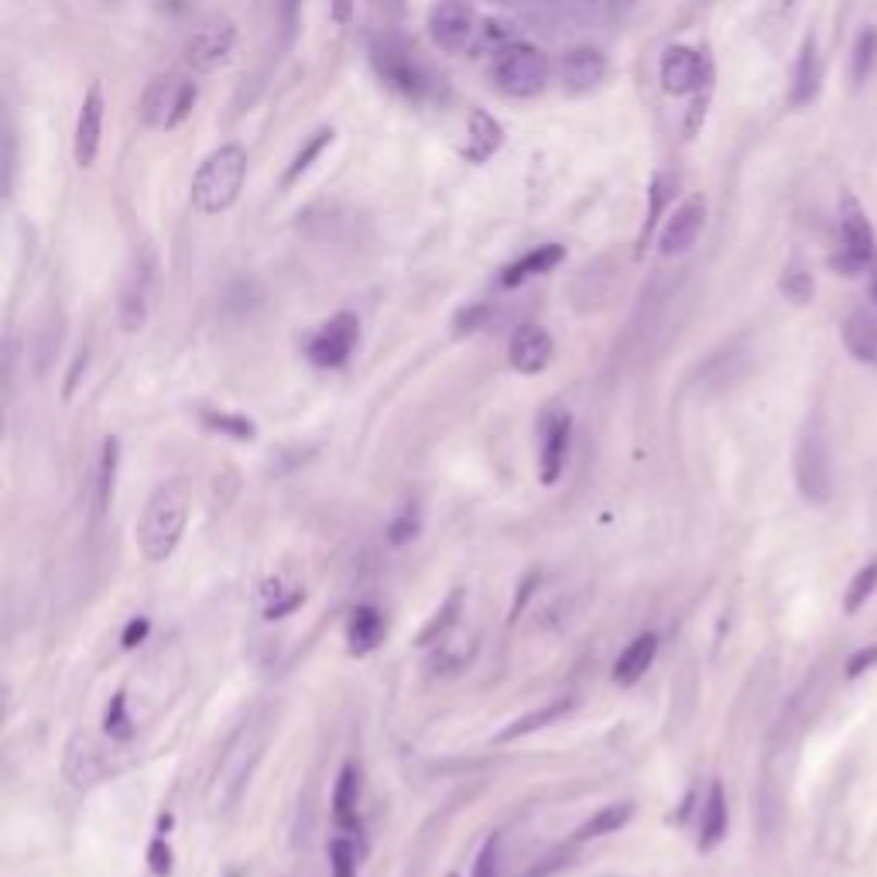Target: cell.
I'll return each instance as SVG.
<instances>
[{
    "label": "cell",
    "mask_w": 877,
    "mask_h": 877,
    "mask_svg": "<svg viewBox=\"0 0 877 877\" xmlns=\"http://www.w3.org/2000/svg\"><path fill=\"white\" fill-rule=\"evenodd\" d=\"M655 655H658V637L655 634H637L634 642L621 651V658L613 661V679H618L621 685H634L651 669Z\"/></svg>",
    "instance_id": "603a6c76"
},
{
    "label": "cell",
    "mask_w": 877,
    "mask_h": 877,
    "mask_svg": "<svg viewBox=\"0 0 877 877\" xmlns=\"http://www.w3.org/2000/svg\"><path fill=\"white\" fill-rule=\"evenodd\" d=\"M727 833V795L720 785L709 789L706 795V809H703V829H699V846L703 850H714Z\"/></svg>",
    "instance_id": "f1b7e54d"
},
{
    "label": "cell",
    "mask_w": 877,
    "mask_h": 877,
    "mask_svg": "<svg viewBox=\"0 0 877 877\" xmlns=\"http://www.w3.org/2000/svg\"><path fill=\"white\" fill-rule=\"evenodd\" d=\"M874 257V230H870V220L864 206L853 199V196H843V206H840V251L829 257V268L843 278H853L867 268V260Z\"/></svg>",
    "instance_id": "52a82bcc"
},
{
    "label": "cell",
    "mask_w": 877,
    "mask_h": 877,
    "mask_svg": "<svg viewBox=\"0 0 877 877\" xmlns=\"http://www.w3.org/2000/svg\"><path fill=\"white\" fill-rule=\"evenodd\" d=\"M361 340V319L353 313H340L333 316L326 326H319V333L309 340L305 353H309V361L322 370H333V367H343L350 361L353 346Z\"/></svg>",
    "instance_id": "30bf717a"
},
{
    "label": "cell",
    "mask_w": 877,
    "mask_h": 877,
    "mask_svg": "<svg viewBox=\"0 0 877 877\" xmlns=\"http://www.w3.org/2000/svg\"><path fill=\"white\" fill-rule=\"evenodd\" d=\"M357 805H361V775L353 765H346L333 789V819L340 829H357Z\"/></svg>",
    "instance_id": "d4e9b609"
},
{
    "label": "cell",
    "mask_w": 877,
    "mask_h": 877,
    "mask_svg": "<svg viewBox=\"0 0 877 877\" xmlns=\"http://www.w3.org/2000/svg\"><path fill=\"white\" fill-rule=\"evenodd\" d=\"M260 751H265V727H260L257 720L244 723L230 738L227 751L220 754L217 771H212L209 795H206L212 816H223L236 805V799H241V792L247 789L254 765L260 762Z\"/></svg>",
    "instance_id": "7a4b0ae2"
},
{
    "label": "cell",
    "mask_w": 877,
    "mask_h": 877,
    "mask_svg": "<svg viewBox=\"0 0 877 877\" xmlns=\"http://www.w3.org/2000/svg\"><path fill=\"white\" fill-rule=\"evenodd\" d=\"M65 775L73 785H93V781H100L103 775V762H100V751L93 747L86 738H76L65 751Z\"/></svg>",
    "instance_id": "484cf974"
},
{
    "label": "cell",
    "mask_w": 877,
    "mask_h": 877,
    "mask_svg": "<svg viewBox=\"0 0 877 877\" xmlns=\"http://www.w3.org/2000/svg\"><path fill=\"white\" fill-rule=\"evenodd\" d=\"M148 864H151L155 874H169L172 870V850H169V843H165L161 837L148 850Z\"/></svg>",
    "instance_id": "60d3db41"
},
{
    "label": "cell",
    "mask_w": 877,
    "mask_h": 877,
    "mask_svg": "<svg viewBox=\"0 0 877 877\" xmlns=\"http://www.w3.org/2000/svg\"><path fill=\"white\" fill-rule=\"evenodd\" d=\"M877 62V28H864L857 45H853V65H850V73H853V83L864 86L867 76H870V69Z\"/></svg>",
    "instance_id": "1f68e13d"
},
{
    "label": "cell",
    "mask_w": 877,
    "mask_h": 877,
    "mask_svg": "<svg viewBox=\"0 0 877 877\" xmlns=\"http://www.w3.org/2000/svg\"><path fill=\"white\" fill-rule=\"evenodd\" d=\"M188 511H193V501H188L185 484L172 480L161 484L151 497L145 511H141L137 521V549L148 562H165L185 535L188 525Z\"/></svg>",
    "instance_id": "6da1fadb"
},
{
    "label": "cell",
    "mask_w": 877,
    "mask_h": 877,
    "mask_svg": "<svg viewBox=\"0 0 877 877\" xmlns=\"http://www.w3.org/2000/svg\"><path fill=\"white\" fill-rule=\"evenodd\" d=\"M607 80V59L597 49H573L562 59V83L569 93H594Z\"/></svg>",
    "instance_id": "e0dca14e"
},
{
    "label": "cell",
    "mask_w": 877,
    "mask_h": 877,
    "mask_svg": "<svg viewBox=\"0 0 877 877\" xmlns=\"http://www.w3.org/2000/svg\"><path fill=\"white\" fill-rule=\"evenodd\" d=\"M843 346L853 361L877 367V316L867 309H853L843 322Z\"/></svg>",
    "instance_id": "ffe728a7"
},
{
    "label": "cell",
    "mask_w": 877,
    "mask_h": 877,
    "mask_svg": "<svg viewBox=\"0 0 877 877\" xmlns=\"http://www.w3.org/2000/svg\"><path fill=\"white\" fill-rule=\"evenodd\" d=\"M103 89L100 83H93L86 100L80 107V121H76V141H73V158L80 169H89L100 155V137H103Z\"/></svg>",
    "instance_id": "5bb4252c"
},
{
    "label": "cell",
    "mask_w": 877,
    "mask_h": 877,
    "mask_svg": "<svg viewBox=\"0 0 877 877\" xmlns=\"http://www.w3.org/2000/svg\"><path fill=\"white\" fill-rule=\"evenodd\" d=\"M634 816V802H613V805H604V809H597L594 816H589L583 826H580V833L576 840H597V837H610V833H618V829H624Z\"/></svg>",
    "instance_id": "4316f807"
},
{
    "label": "cell",
    "mask_w": 877,
    "mask_h": 877,
    "mask_svg": "<svg viewBox=\"0 0 877 877\" xmlns=\"http://www.w3.org/2000/svg\"><path fill=\"white\" fill-rule=\"evenodd\" d=\"M490 80L494 86L508 93L514 100H528L549 86V59H545L535 45L514 41L497 49L494 65H490Z\"/></svg>",
    "instance_id": "5b68a950"
},
{
    "label": "cell",
    "mask_w": 877,
    "mask_h": 877,
    "mask_svg": "<svg viewBox=\"0 0 877 877\" xmlns=\"http://www.w3.org/2000/svg\"><path fill=\"white\" fill-rule=\"evenodd\" d=\"M714 83V65L699 49L690 45H672V49L661 56V89L669 97H690V93L709 89Z\"/></svg>",
    "instance_id": "ba28073f"
},
{
    "label": "cell",
    "mask_w": 877,
    "mask_h": 877,
    "mask_svg": "<svg viewBox=\"0 0 877 877\" xmlns=\"http://www.w3.org/2000/svg\"><path fill=\"white\" fill-rule=\"evenodd\" d=\"M569 436H573V422L569 415H552L545 422V436H541V484H556L559 473L565 466V453H569Z\"/></svg>",
    "instance_id": "ac0fdd59"
},
{
    "label": "cell",
    "mask_w": 877,
    "mask_h": 877,
    "mask_svg": "<svg viewBox=\"0 0 877 877\" xmlns=\"http://www.w3.org/2000/svg\"><path fill=\"white\" fill-rule=\"evenodd\" d=\"M562 257H565L562 244H541V247L528 251L525 257H517L514 265H508L504 275H501V284H504V289H517V284H525V281H532L538 275H549Z\"/></svg>",
    "instance_id": "44dd1931"
},
{
    "label": "cell",
    "mask_w": 877,
    "mask_h": 877,
    "mask_svg": "<svg viewBox=\"0 0 877 877\" xmlns=\"http://www.w3.org/2000/svg\"><path fill=\"white\" fill-rule=\"evenodd\" d=\"M501 145H504V127L497 124L487 110H473L470 127H466V148H463L466 161L484 165L501 151Z\"/></svg>",
    "instance_id": "d6986e66"
},
{
    "label": "cell",
    "mask_w": 877,
    "mask_h": 877,
    "mask_svg": "<svg viewBox=\"0 0 877 877\" xmlns=\"http://www.w3.org/2000/svg\"><path fill=\"white\" fill-rule=\"evenodd\" d=\"M353 14V0H333V17L340 21V25H346Z\"/></svg>",
    "instance_id": "f6af8a7d"
},
{
    "label": "cell",
    "mask_w": 877,
    "mask_h": 877,
    "mask_svg": "<svg viewBox=\"0 0 877 877\" xmlns=\"http://www.w3.org/2000/svg\"><path fill=\"white\" fill-rule=\"evenodd\" d=\"M456 613H460V594H453V597H449V600H446V607H442V610L436 613V621H433L429 628H425V634H422V645H429L436 634L449 631V624H453V621H456Z\"/></svg>",
    "instance_id": "f35d334b"
},
{
    "label": "cell",
    "mask_w": 877,
    "mask_h": 877,
    "mask_svg": "<svg viewBox=\"0 0 877 877\" xmlns=\"http://www.w3.org/2000/svg\"><path fill=\"white\" fill-rule=\"evenodd\" d=\"M151 281H155V254L145 247V251L134 254L131 268L124 275V289H121V322H124L127 333H137L148 319Z\"/></svg>",
    "instance_id": "7c38bea8"
},
{
    "label": "cell",
    "mask_w": 877,
    "mask_h": 877,
    "mask_svg": "<svg viewBox=\"0 0 877 877\" xmlns=\"http://www.w3.org/2000/svg\"><path fill=\"white\" fill-rule=\"evenodd\" d=\"M103 730L110 733V738H117V741H127V738H134V717L127 714V696L124 693H117L113 699H110V706H107V714H103Z\"/></svg>",
    "instance_id": "836d02e7"
},
{
    "label": "cell",
    "mask_w": 877,
    "mask_h": 877,
    "mask_svg": "<svg viewBox=\"0 0 877 877\" xmlns=\"http://www.w3.org/2000/svg\"><path fill=\"white\" fill-rule=\"evenodd\" d=\"M877 666V645H870L867 651H857L853 655L850 661H846V675L850 679H857L861 672H867V669H874Z\"/></svg>",
    "instance_id": "7bdbcfd3"
},
{
    "label": "cell",
    "mask_w": 877,
    "mask_h": 877,
    "mask_svg": "<svg viewBox=\"0 0 877 877\" xmlns=\"http://www.w3.org/2000/svg\"><path fill=\"white\" fill-rule=\"evenodd\" d=\"M329 145H333V131H329V127L316 131V134H313V141H305V148H302V151H299V155L292 158V165H289V172H284V185H292V182H299V179H302L305 172H309V169H313V161H316V158H319V155H322V151H326Z\"/></svg>",
    "instance_id": "f546056e"
},
{
    "label": "cell",
    "mask_w": 877,
    "mask_h": 877,
    "mask_svg": "<svg viewBox=\"0 0 877 877\" xmlns=\"http://www.w3.org/2000/svg\"><path fill=\"white\" fill-rule=\"evenodd\" d=\"M357 846H353L350 837H337L329 843V874L333 877H357Z\"/></svg>",
    "instance_id": "e575fe53"
},
{
    "label": "cell",
    "mask_w": 877,
    "mask_h": 877,
    "mask_svg": "<svg viewBox=\"0 0 877 877\" xmlns=\"http://www.w3.org/2000/svg\"><path fill=\"white\" fill-rule=\"evenodd\" d=\"M573 706H576L573 696H559V699H552V703H545V706L532 709V714L511 720L501 733H497V741H517V738H528V733H535V730L552 727V723H559L562 717L573 714Z\"/></svg>",
    "instance_id": "7402d4cb"
},
{
    "label": "cell",
    "mask_w": 877,
    "mask_h": 877,
    "mask_svg": "<svg viewBox=\"0 0 877 877\" xmlns=\"http://www.w3.org/2000/svg\"><path fill=\"white\" fill-rule=\"evenodd\" d=\"M874 589H877V559L867 562V565L861 569V573L853 576V583H850V589H846V597H843V610H846V613H857V610L870 600Z\"/></svg>",
    "instance_id": "d6a6232c"
},
{
    "label": "cell",
    "mask_w": 877,
    "mask_h": 877,
    "mask_svg": "<svg viewBox=\"0 0 877 877\" xmlns=\"http://www.w3.org/2000/svg\"><path fill=\"white\" fill-rule=\"evenodd\" d=\"M374 65H377V73H381V80L391 89H398L401 97H409V100L429 97V89H433L429 73H425V69L405 49H398V45H377Z\"/></svg>",
    "instance_id": "8fae6325"
},
{
    "label": "cell",
    "mask_w": 877,
    "mask_h": 877,
    "mask_svg": "<svg viewBox=\"0 0 877 877\" xmlns=\"http://www.w3.org/2000/svg\"><path fill=\"white\" fill-rule=\"evenodd\" d=\"M508 357H511V367L517 374H541L552 361V337L545 333L541 326H532V322L521 326L517 333L511 337Z\"/></svg>",
    "instance_id": "2e32d148"
},
{
    "label": "cell",
    "mask_w": 877,
    "mask_h": 877,
    "mask_svg": "<svg viewBox=\"0 0 877 877\" xmlns=\"http://www.w3.org/2000/svg\"><path fill=\"white\" fill-rule=\"evenodd\" d=\"M148 618H134L131 624H127V631H124V648H137L141 642H145L148 637Z\"/></svg>",
    "instance_id": "ee69618b"
},
{
    "label": "cell",
    "mask_w": 877,
    "mask_h": 877,
    "mask_svg": "<svg viewBox=\"0 0 877 877\" xmlns=\"http://www.w3.org/2000/svg\"><path fill=\"white\" fill-rule=\"evenodd\" d=\"M470 877H501V840L490 837L484 843V850L473 861V874Z\"/></svg>",
    "instance_id": "74e56055"
},
{
    "label": "cell",
    "mask_w": 877,
    "mask_h": 877,
    "mask_svg": "<svg viewBox=\"0 0 877 877\" xmlns=\"http://www.w3.org/2000/svg\"><path fill=\"white\" fill-rule=\"evenodd\" d=\"M415 532H418V521L412 517V511H401V517H398L394 525H391V541H394V545H401V541L415 538Z\"/></svg>",
    "instance_id": "b9f144b4"
},
{
    "label": "cell",
    "mask_w": 877,
    "mask_h": 877,
    "mask_svg": "<svg viewBox=\"0 0 877 877\" xmlns=\"http://www.w3.org/2000/svg\"><path fill=\"white\" fill-rule=\"evenodd\" d=\"M870 299H874V305H877V278L870 281Z\"/></svg>",
    "instance_id": "bcb514c9"
},
{
    "label": "cell",
    "mask_w": 877,
    "mask_h": 877,
    "mask_svg": "<svg viewBox=\"0 0 877 877\" xmlns=\"http://www.w3.org/2000/svg\"><path fill=\"white\" fill-rule=\"evenodd\" d=\"M703 223H706V203L699 196H693L690 203L672 212V220L666 223V230H661V236H658V251L666 257L693 251L699 233H703Z\"/></svg>",
    "instance_id": "9a60e30c"
},
{
    "label": "cell",
    "mask_w": 877,
    "mask_h": 877,
    "mask_svg": "<svg viewBox=\"0 0 877 877\" xmlns=\"http://www.w3.org/2000/svg\"><path fill=\"white\" fill-rule=\"evenodd\" d=\"M781 295H785L789 302H795V305H805L813 299V271L802 265L799 257H792V265L781 271Z\"/></svg>",
    "instance_id": "4dcf8cb0"
},
{
    "label": "cell",
    "mask_w": 877,
    "mask_h": 877,
    "mask_svg": "<svg viewBox=\"0 0 877 877\" xmlns=\"http://www.w3.org/2000/svg\"><path fill=\"white\" fill-rule=\"evenodd\" d=\"M247 179V151L241 145H223L212 151L193 179V206L206 217L223 212L236 203Z\"/></svg>",
    "instance_id": "3957f363"
},
{
    "label": "cell",
    "mask_w": 877,
    "mask_h": 877,
    "mask_svg": "<svg viewBox=\"0 0 877 877\" xmlns=\"http://www.w3.org/2000/svg\"><path fill=\"white\" fill-rule=\"evenodd\" d=\"M795 487L809 504H826L833 497V442L819 415L805 418L795 439Z\"/></svg>",
    "instance_id": "277c9868"
},
{
    "label": "cell",
    "mask_w": 877,
    "mask_h": 877,
    "mask_svg": "<svg viewBox=\"0 0 877 877\" xmlns=\"http://www.w3.org/2000/svg\"><path fill=\"white\" fill-rule=\"evenodd\" d=\"M819 89V56H816V41L809 38L802 45V56H799V65H795V80H792V103L802 107L816 97Z\"/></svg>",
    "instance_id": "83f0119b"
},
{
    "label": "cell",
    "mask_w": 877,
    "mask_h": 877,
    "mask_svg": "<svg viewBox=\"0 0 877 877\" xmlns=\"http://www.w3.org/2000/svg\"><path fill=\"white\" fill-rule=\"evenodd\" d=\"M669 193H672V175H655V179H651V199H648V220H645V241H648V233L655 230V223H658V217H661V209H666ZM645 241H642V244H645Z\"/></svg>",
    "instance_id": "8d00e7d4"
},
{
    "label": "cell",
    "mask_w": 877,
    "mask_h": 877,
    "mask_svg": "<svg viewBox=\"0 0 877 877\" xmlns=\"http://www.w3.org/2000/svg\"><path fill=\"white\" fill-rule=\"evenodd\" d=\"M236 45V28L230 17H212L206 25L193 32V38L185 41V65L193 73H212L220 69Z\"/></svg>",
    "instance_id": "9c48e42d"
},
{
    "label": "cell",
    "mask_w": 877,
    "mask_h": 877,
    "mask_svg": "<svg viewBox=\"0 0 877 877\" xmlns=\"http://www.w3.org/2000/svg\"><path fill=\"white\" fill-rule=\"evenodd\" d=\"M113 477H117V439H107L103 460H100V480H97V511H103L113 497Z\"/></svg>",
    "instance_id": "d590c367"
},
{
    "label": "cell",
    "mask_w": 877,
    "mask_h": 877,
    "mask_svg": "<svg viewBox=\"0 0 877 877\" xmlns=\"http://www.w3.org/2000/svg\"><path fill=\"white\" fill-rule=\"evenodd\" d=\"M199 89L193 80L185 76H158L148 83L145 97H141V117H145L148 127L158 131H172L179 127L196 107Z\"/></svg>",
    "instance_id": "8992f818"
},
{
    "label": "cell",
    "mask_w": 877,
    "mask_h": 877,
    "mask_svg": "<svg viewBox=\"0 0 877 877\" xmlns=\"http://www.w3.org/2000/svg\"><path fill=\"white\" fill-rule=\"evenodd\" d=\"M385 637V618L377 613L374 607H357L350 613V624H346V642H350V651L353 655H367L381 645Z\"/></svg>",
    "instance_id": "cb8c5ba5"
},
{
    "label": "cell",
    "mask_w": 877,
    "mask_h": 877,
    "mask_svg": "<svg viewBox=\"0 0 877 877\" xmlns=\"http://www.w3.org/2000/svg\"><path fill=\"white\" fill-rule=\"evenodd\" d=\"M206 422H212V429H220V433H230L236 439H251L254 429H251V422L247 418H230V415H206Z\"/></svg>",
    "instance_id": "ab89813d"
},
{
    "label": "cell",
    "mask_w": 877,
    "mask_h": 877,
    "mask_svg": "<svg viewBox=\"0 0 877 877\" xmlns=\"http://www.w3.org/2000/svg\"><path fill=\"white\" fill-rule=\"evenodd\" d=\"M473 32H477V17H473L466 0H442L429 14V35L446 52H463Z\"/></svg>",
    "instance_id": "4fadbf2b"
}]
</instances>
